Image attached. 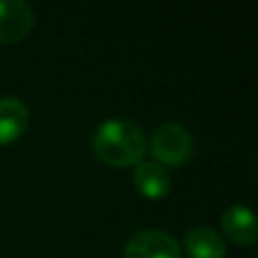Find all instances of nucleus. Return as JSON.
Here are the masks:
<instances>
[{
  "mask_svg": "<svg viewBox=\"0 0 258 258\" xmlns=\"http://www.w3.org/2000/svg\"><path fill=\"white\" fill-rule=\"evenodd\" d=\"M183 249L190 258H224L227 245L224 238L211 227H195L183 238ZM181 249V251H183Z\"/></svg>",
  "mask_w": 258,
  "mask_h": 258,
  "instance_id": "obj_7",
  "label": "nucleus"
},
{
  "mask_svg": "<svg viewBox=\"0 0 258 258\" xmlns=\"http://www.w3.org/2000/svg\"><path fill=\"white\" fill-rule=\"evenodd\" d=\"M34 9L25 0H0V43H16L30 34Z\"/></svg>",
  "mask_w": 258,
  "mask_h": 258,
  "instance_id": "obj_4",
  "label": "nucleus"
},
{
  "mask_svg": "<svg viewBox=\"0 0 258 258\" xmlns=\"http://www.w3.org/2000/svg\"><path fill=\"white\" fill-rule=\"evenodd\" d=\"M93 154L111 168H134L145 159L147 136L136 122L109 118L95 127L91 136Z\"/></svg>",
  "mask_w": 258,
  "mask_h": 258,
  "instance_id": "obj_1",
  "label": "nucleus"
},
{
  "mask_svg": "<svg viewBox=\"0 0 258 258\" xmlns=\"http://www.w3.org/2000/svg\"><path fill=\"white\" fill-rule=\"evenodd\" d=\"M134 186L147 200H161L170 192V174L161 163L143 159L134 165Z\"/></svg>",
  "mask_w": 258,
  "mask_h": 258,
  "instance_id": "obj_6",
  "label": "nucleus"
},
{
  "mask_svg": "<svg viewBox=\"0 0 258 258\" xmlns=\"http://www.w3.org/2000/svg\"><path fill=\"white\" fill-rule=\"evenodd\" d=\"M125 258H181V245L170 231L163 229H141L127 238Z\"/></svg>",
  "mask_w": 258,
  "mask_h": 258,
  "instance_id": "obj_3",
  "label": "nucleus"
},
{
  "mask_svg": "<svg viewBox=\"0 0 258 258\" xmlns=\"http://www.w3.org/2000/svg\"><path fill=\"white\" fill-rule=\"evenodd\" d=\"M30 111L18 98H0V147L14 143L27 127Z\"/></svg>",
  "mask_w": 258,
  "mask_h": 258,
  "instance_id": "obj_8",
  "label": "nucleus"
},
{
  "mask_svg": "<svg viewBox=\"0 0 258 258\" xmlns=\"http://www.w3.org/2000/svg\"><path fill=\"white\" fill-rule=\"evenodd\" d=\"M147 150H152L156 163H161L165 170L183 165L192 154V134L181 122H161L152 132L147 141Z\"/></svg>",
  "mask_w": 258,
  "mask_h": 258,
  "instance_id": "obj_2",
  "label": "nucleus"
},
{
  "mask_svg": "<svg viewBox=\"0 0 258 258\" xmlns=\"http://www.w3.org/2000/svg\"><path fill=\"white\" fill-rule=\"evenodd\" d=\"M222 233L236 245H254L256 242V215L249 206H229L220 218Z\"/></svg>",
  "mask_w": 258,
  "mask_h": 258,
  "instance_id": "obj_5",
  "label": "nucleus"
}]
</instances>
